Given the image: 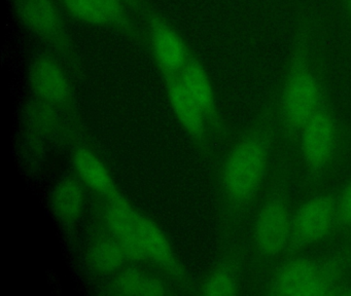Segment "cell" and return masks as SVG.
Wrapping results in <instances>:
<instances>
[{
    "label": "cell",
    "instance_id": "8",
    "mask_svg": "<svg viewBox=\"0 0 351 296\" xmlns=\"http://www.w3.org/2000/svg\"><path fill=\"white\" fill-rule=\"evenodd\" d=\"M337 123L326 103L299 133L302 158L308 171L320 176L332 160L337 145Z\"/></svg>",
    "mask_w": 351,
    "mask_h": 296
},
{
    "label": "cell",
    "instance_id": "1",
    "mask_svg": "<svg viewBox=\"0 0 351 296\" xmlns=\"http://www.w3.org/2000/svg\"><path fill=\"white\" fill-rule=\"evenodd\" d=\"M313 23L300 21L293 37L289 68L281 90L280 116L285 129L293 135L324 104V92L313 62Z\"/></svg>",
    "mask_w": 351,
    "mask_h": 296
},
{
    "label": "cell",
    "instance_id": "11",
    "mask_svg": "<svg viewBox=\"0 0 351 296\" xmlns=\"http://www.w3.org/2000/svg\"><path fill=\"white\" fill-rule=\"evenodd\" d=\"M180 82L191 98L204 113L207 121L219 127V113L215 90L206 70L193 55L180 76Z\"/></svg>",
    "mask_w": 351,
    "mask_h": 296
},
{
    "label": "cell",
    "instance_id": "15",
    "mask_svg": "<svg viewBox=\"0 0 351 296\" xmlns=\"http://www.w3.org/2000/svg\"><path fill=\"white\" fill-rule=\"evenodd\" d=\"M77 177H62L57 181L51 193V208L59 221L71 224L77 221L83 211L84 188Z\"/></svg>",
    "mask_w": 351,
    "mask_h": 296
},
{
    "label": "cell",
    "instance_id": "4",
    "mask_svg": "<svg viewBox=\"0 0 351 296\" xmlns=\"http://www.w3.org/2000/svg\"><path fill=\"white\" fill-rule=\"evenodd\" d=\"M147 43L164 80L180 77L193 57L182 35L149 4L143 16Z\"/></svg>",
    "mask_w": 351,
    "mask_h": 296
},
{
    "label": "cell",
    "instance_id": "22",
    "mask_svg": "<svg viewBox=\"0 0 351 296\" xmlns=\"http://www.w3.org/2000/svg\"><path fill=\"white\" fill-rule=\"evenodd\" d=\"M126 3V5L130 8L131 12L135 16H141L143 18V14H145L147 8H149V3L147 0H123Z\"/></svg>",
    "mask_w": 351,
    "mask_h": 296
},
{
    "label": "cell",
    "instance_id": "24",
    "mask_svg": "<svg viewBox=\"0 0 351 296\" xmlns=\"http://www.w3.org/2000/svg\"><path fill=\"white\" fill-rule=\"evenodd\" d=\"M349 262H350V265H351V254H350V258H349Z\"/></svg>",
    "mask_w": 351,
    "mask_h": 296
},
{
    "label": "cell",
    "instance_id": "13",
    "mask_svg": "<svg viewBox=\"0 0 351 296\" xmlns=\"http://www.w3.org/2000/svg\"><path fill=\"white\" fill-rule=\"evenodd\" d=\"M168 99L176 119L184 129L198 141H203L208 123L204 113L191 98L180 77L165 80Z\"/></svg>",
    "mask_w": 351,
    "mask_h": 296
},
{
    "label": "cell",
    "instance_id": "7",
    "mask_svg": "<svg viewBox=\"0 0 351 296\" xmlns=\"http://www.w3.org/2000/svg\"><path fill=\"white\" fill-rule=\"evenodd\" d=\"M293 214L287 199L275 195L263 204L256 215L254 241L258 253L266 257L281 254L291 246Z\"/></svg>",
    "mask_w": 351,
    "mask_h": 296
},
{
    "label": "cell",
    "instance_id": "3",
    "mask_svg": "<svg viewBox=\"0 0 351 296\" xmlns=\"http://www.w3.org/2000/svg\"><path fill=\"white\" fill-rule=\"evenodd\" d=\"M24 28L61 61L77 67V51L56 0H12Z\"/></svg>",
    "mask_w": 351,
    "mask_h": 296
},
{
    "label": "cell",
    "instance_id": "12",
    "mask_svg": "<svg viewBox=\"0 0 351 296\" xmlns=\"http://www.w3.org/2000/svg\"><path fill=\"white\" fill-rule=\"evenodd\" d=\"M137 230L147 260L153 261L176 277H182L184 271L174 255L169 241L159 226L147 216L138 213Z\"/></svg>",
    "mask_w": 351,
    "mask_h": 296
},
{
    "label": "cell",
    "instance_id": "19",
    "mask_svg": "<svg viewBox=\"0 0 351 296\" xmlns=\"http://www.w3.org/2000/svg\"><path fill=\"white\" fill-rule=\"evenodd\" d=\"M238 281L234 269L229 265H221L206 278L201 286L203 295L232 296L238 293Z\"/></svg>",
    "mask_w": 351,
    "mask_h": 296
},
{
    "label": "cell",
    "instance_id": "6",
    "mask_svg": "<svg viewBox=\"0 0 351 296\" xmlns=\"http://www.w3.org/2000/svg\"><path fill=\"white\" fill-rule=\"evenodd\" d=\"M28 80L34 97L62 111L73 110L71 80L61 60L51 51H40L32 59Z\"/></svg>",
    "mask_w": 351,
    "mask_h": 296
},
{
    "label": "cell",
    "instance_id": "18",
    "mask_svg": "<svg viewBox=\"0 0 351 296\" xmlns=\"http://www.w3.org/2000/svg\"><path fill=\"white\" fill-rule=\"evenodd\" d=\"M62 110L52 106L34 97V100L27 103L25 107L26 125L32 132L40 134H50L56 131L60 125V112Z\"/></svg>",
    "mask_w": 351,
    "mask_h": 296
},
{
    "label": "cell",
    "instance_id": "2",
    "mask_svg": "<svg viewBox=\"0 0 351 296\" xmlns=\"http://www.w3.org/2000/svg\"><path fill=\"white\" fill-rule=\"evenodd\" d=\"M261 119L233 146L221 170V187L228 203L241 209L256 197L268 170L272 129Z\"/></svg>",
    "mask_w": 351,
    "mask_h": 296
},
{
    "label": "cell",
    "instance_id": "23",
    "mask_svg": "<svg viewBox=\"0 0 351 296\" xmlns=\"http://www.w3.org/2000/svg\"><path fill=\"white\" fill-rule=\"evenodd\" d=\"M343 1H344L345 6H346L347 12H348L351 20V0H343Z\"/></svg>",
    "mask_w": 351,
    "mask_h": 296
},
{
    "label": "cell",
    "instance_id": "20",
    "mask_svg": "<svg viewBox=\"0 0 351 296\" xmlns=\"http://www.w3.org/2000/svg\"><path fill=\"white\" fill-rule=\"evenodd\" d=\"M69 16L85 24L108 28L106 20L94 0H57Z\"/></svg>",
    "mask_w": 351,
    "mask_h": 296
},
{
    "label": "cell",
    "instance_id": "21",
    "mask_svg": "<svg viewBox=\"0 0 351 296\" xmlns=\"http://www.w3.org/2000/svg\"><path fill=\"white\" fill-rule=\"evenodd\" d=\"M337 223L351 227V179L337 199Z\"/></svg>",
    "mask_w": 351,
    "mask_h": 296
},
{
    "label": "cell",
    "instance_id": "17",
    "mask_svg": "<svg viewBox=\"0 0 351 296\" xmlns=\"http://www.w3.org/2000/svg\"><path fill=\"white\" fill-rule=\"evenodd\" d=\"M90 259L94 269L102 273H116L129 261L121 243L110 234L92 244Z\"/></svg>",
    "mask_w": 351,
    "mask_h": 296
},
{
    "label": "cell",
    "instance_id": "9",
    "mask_svg": "<svg viewBox=\"0 0 351 296\" xmlns=\"http://www.w3.org/2000/svg\"><path fill=\"white\" fill-rule=\"evenodd\" d=\"M337 223V199L319 193L302 204L293 214L291 247L311 246L328 236Z\"/></svg>",
    "mask_w": 351,
    "mask_h": 296
},
{
    "label": "cell",
    "instance_id": "14",
    "mask_svg": "<svg viewBox=\"0 0 351 296\" xmlns=\"http://www.w3.org/2000/svg\"><path fill=\"white\" fill-rule=\"evenodd\" d=\"M73 164L77 178L104 199L119 191L106 164L89 148H77L73 154Z\"/></svg>",
    "mask_w": 351,
    "mask_h": 296
},
{
    "label": "cell",
    "instance_id": "5",
    "mask_svg": "<svg viewBox=\"0 0 351 296\" xmlns=\"http://www.w3.org/2000/svg\"><path fill=\"white\" fill-rule=\"evenodd\" d=\"M337 269L310 258L285 263L270 286L272 295L322 296L334 293Z\"/></svg>",
    "mask_w": 351,
    "mask_h": 296
},
{
    "label": "cell",
    "instance_id": "10",
    "mask_svg": "<svg viewBox=\"0 0 351 296\" xmlns=\"http://www.w3.org/2000/svg\"><path fill=\"white\" fill-rule=\"evenodd\" d=\"M106 201L104 217L108 234L121 243L129 261L147 260L137 230L138 212L120 191Z\"/></svg>",
    "mask_w": 351,
    "mask_h": 296
},
{
    "label": "cell",
    "instance_id": "16",
    "mask_svg": "<svg viewBox=\"0 0 351 296\" xmlns=\"http://www.w3.org/2000/svg\"><path fill=\"white\" fill-rule=\"evenodd\" d=\"M112 290L120 295L162 296L166 287L158 278L135 267L120 271L112 280Z\"/></svg>",
    "mask_w": 351,
    "mask_h": 296
}]
</instances>
